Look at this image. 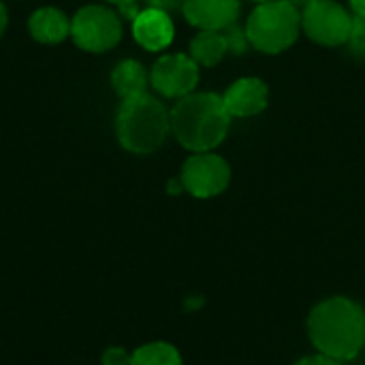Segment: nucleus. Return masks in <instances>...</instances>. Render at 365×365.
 Returning <instances> with one entry per match:
<instances>
[{
    "label": "nucleus",
    "mask_w": 365,
    "mask_h": 365,
    "mask_svg": "<svg viewBox=\"0 0 365 365\" xmlns=\"http://www.w3.org/2000/svg\"><path fill=\"white\" fill-rule=\"evenodd\" d=\"M111 4H118V6H124V4H135L137 0H107Z\"/></svg>",
    "instance_id": "24"
},
{
    "label": "nucleus",
    "mask_w": 365,
    "mask_h": 365,
    "mask_svg": "<svg viewBox=\"0 0 365 365\" xmlns=\"http://www.w3.org/2000/svg\"><path fill=\"white\" fill-rule=\"evenodd\" d=\"M349 2H351V11H353V15L364 17L365 19V0H349Z\"/></svg>",
    "instance_id": "21"
},
{
    "label": "nucleus",
    "mask_w": 365,
    "mask_h": 365,
    "mask_svg": "<svg viewBox=\"0 0 365 365\" xmlns=\"http://www.w3.org/2000/svg\"><path fill=\"white\" fill-rule=\"evenodd\" d=\"M295 365H342L340 361L327 357V355H314V357H306L302 361H297Z\"/></svg>",
    "instance_id": "20"
},
{
    "label": "nucleus",
    "mask_w": 365,
    "mask_h": 365,
    "mask_svg": "<svg viewBox=\"0 0 365 365\" xmlns=\"http://www.w3.org/2000/svg\"><path fill=\"white\" fill-rule=\"evenodd\" d=\"M229 53L227 41L222 32L216 30H199L192 41H190V58L199 64V66H216L225 60V56Z\"/></svg>",
    "instance_id": "14"
},
{
    "label": "nucleus",
    "mask_w": 365,
    "mask_h": 365,
    "mask_svg": "<svg viewBox=\"0 0 365 365\" xmlns=\"http://www.w3.org/2000/svg\"><path fill=\"white\" fill-rule=\"evenodd\" d=\"M289 2H291V4H295L297 9H304V6H308L312 0H289Z\"/></svg>",
    "instance_id": "23"
},
{
    "label": "nucleus",
    "mask_w": 365,
    "mask_h": 365,
    "mask_svg": "<svg viewBox=\"0 0 365 365\" xmlns=\"http://www.w3.org/2000/svg\"><path fill=\"white\" fill-rule=\"evenodd\" d=\"M246 34L252 49L267 56L282 53L302 34V11L289 0L261 2L246 21Z\"/></svg>",
    "instance_id": "4"
},
{
    "label": "nucleus",
    "mask_w": 365,
    "mask_h": 365,
    "mask_svg": "<svg viewBox=\"0 0 365 365\" xmlns=\"http://www.w3.org/2000/svg\"><path fill=\"white\" fill-rule=\"evenodd\" d=\"M103 365H130V355L124 349H109L103 355Z\"/></svg>",
    "instance_id": "18"
},
{
    "label": "nucleus",
    "mask_w": 365,
    "mask_h": 365,
    "mask_svg": "<svg viewBox=\"0 0 365 365\" xmlns=\"http://www.w3.org/2000/svg\"><path fill=\"white\" fill-rule=\"evenodd\" d=\"M252 2H257V4H261V2H269V0H252Z\"/></svg>",
    "instance_id": "25"
},
{
    "label": "nucleus",
    "mask_w": 365,
    "mask_h": 365,
    "mask_svg": "<svg viewBox=\"0 0 365 365\" xmlns=\"http://www.w3.org/2000/svg\"><path fill=\"white\" fill-rule=\"evenodd\" d=\"M349 49L353 56L357 58H364L365 60V19L364 17H357L353 19V30H351V36L346 41Z\"/></svg>",
    "instance_id": "17"
},
{
    "label": "nucleus",
    "mask_w": 365,
    "mask_h": 365,
    "mask_svg": "<svg viewBox=\"0 0 365 365\" xmlns=\"http://www.w3.org/2000/svg\"><path fill=\"white\" fill-rule=\"evenodd\" d=\"M169 133V111L156 96L143 92L122 101L115 115V135L126 152L152 154L165 143Z\"/></svg>",
    "instance_id": "3"
},
{
    "label": "nucleus",
    "mask_w": 365,
    "mask_h": 365,
    "mask_svg": "<svg viewBox=\"0 0 365 365\" xmlns=\"http://www.w3.org/2000/svg\"><path fill=\"white\" fill-rule=\"evenodd\" d=\"M231 118H255L269 105V88L259 77H242L233 81L222 94Z\"/></svg>",
    "instance_id": "9"
},
{
    "label": "nucleus",
    "mask_w": 365,
    "mask_h": 365,
    "mask_svg": "<svg viewBox=\"0 0 365 365\" xmlns=\"http://www.w3.org/2000/svg\"><path fill=\"white\" fill-rule=\"evenodd\" d=\"M130 365H182V357L171 344L152 342L130 355Z\"/></svg>",
    "instance_id": "15"
},
{
    "label": "nucleus",
    "mask_w": 365,
    "mask_h": 365,
    "mask_svg": "<svg viewBox=\"0 0 365 365\" xmlns=\"http://www.w3.org/2000/svg\"><path fill=\"white\" fill-rule=\"evenodd\" d=\"M6 24H9V13H6V6L0 2V36H2L4 30H6Z\"/></svg>",
    "instance_id": "22"
},
{
    "label": "nucleus",
    "mask_w": 365,
    "mask_h": 365,
    "mask_svg": "<svg viewBox=\"0 0 365 365\" xmlns=\"http://www.w3.org/2000/svg\"><path fill=\"white\" fill-rule=\"evenodd\" d=\"M222 34H225L227 47H229V53H233V56H244V53H248V51L252 49L250 38H248V34H246V28L237 26V21L231 24L229 28H225Z\"/></svg>",
    "instance_id": "16"
},
{
    "label": "nucleus",
    "mask_w": 365,
    "mask_h": 365,
    "mask_svg": "<svg viewBox=\"0 0 365 365\" xmlns=\"http://www.w3.org/2000/svg\"><path fill=\"white\" fill-rule=\"evenodd\" d=\"M353 19V11L338 0H312L302 11V30L323 47H340L351 36Z\"/></svg>",
    "instance_id": "6"
},
{
    "label": "nucleus",
    "mask_w": 365,
    "mask_h": 365,
    "mask_svg": "<svg viewBox=\"0 0 365 365\" xmlns=\"http://www.w3.org/2000/svg\"><path fill=\"white\" fill-rule=\"evenodd\" d=\"M199 64L188 53H165L150 71V86L165 98H184L199 83Z\"/></svg>",
    "instance_id": "8"
},
{
    "label": "nucleus",
    "mask_w": 365,
    "mask_h": 365,
    "mask_svg": "<svg viewBox=\"0 0 365 365\" xmlns=\"http://www.w3.org/2000/svg\"><path fill=\"white\" fill-rule=\"evenodd\" d=\"M71 38L90 53H105L122 41V17L101 4H88L71 17Z\"/></svg>",
    "instance_id": "5"
},
{
    "label": "nucleus",
    "mask_w": 365,
    "mask_h": 365,
    "mask_svg": "<svg viewBox=\"0 0 365 365\" xmlns=\"http://www.w3.org/2000/svg\"><path fill=\"white\" fill-rule=\"evenodd\" d=\"M28 32L43 45H58L71 36V19L56 6H43L30 15Z\"/></svg>",
    "instance_id": "12"
},
{
    "label": "nucleus",
    "mask_w": 365,
    "mask_h": 365,
    "mask_svg": "<svg viewBox=\"0 0 365 365\" xmlns=\"http://www.w3.org/2000/svg\"><path fill=\"white\" fill-rule=\"evenodd\" d=\"M308 334L321 355L351 361L365 346V310L346 297L325 299L312 310Z\"/></svg>",
    "instance_id": "1"
},
{
    "label": "nucleus",
    "mask_w": 365,
    "mask_h": 365,
    "mask_svg": "<svg viewBox=\"0 0 365 365\" xmlns=\"http://www.w3.org/2000/svg\"><path fill=\"white\" fill-rule=\"evenodd\" d=\"M180 182L184 190L197 199H212L222 195L231 184L229 163L214 152H197L186 158Z\"/></svg>",
    "instance_id": "7"
},
{
    "label": "nucleus",
    "mask_w": 365,
    "mask_h": 365,
    "mask_svg": "<svg viewBox=\"0 0 365 365\" xmlns=\"http://www.w3.org/2000/svg\"><path fill=\"white\" fill-rule=\"evenodd\" d=\"M242 11L240 0H184L182 13L186 21L199 30L222 32L237 21Z\"/></svg>",
    "instance_id": "10"
},
{
    "label": "nucleus",
    "mask_w": 365,
    "mask_h": 365,
    "mask_svg": "<svg viewBox=\"0 0 365 365\" xmlns=\"http://www.w3.org/2000/svg\"><path fill=\"white\" fill-rule=\"evenodd\" d=\"M148 6L160 9L165 13H173L184 6V0H148Z\"/></svg>",
    "instance_id": "19"
},
{
    "label": "nucleus",
    "mask_w": 365,
    "mask_h": 365,
    "mask_svg": "<svg viewBox=\"0 0 365 365\" xmlns=\"http://www.w3.org/2000/svg\"><path fill=\"white\" fill-rule=\"evenodd\" d=\"M133 36L148 51H163L173 43L175 26L169 13L148 6L133 19Z\"/></svg>",
    "instance_id": "11"
},
{
    "label": "nucleus",
    "mask_w": 365,
    "mask_h": 365,
    "mask_svg": "<svg viewBox=\"0 0 365 365\" xmlns=\"http://www.w3.org/2000/svg\"><path fill=\"white\" fill-rule=\"evenodd\" d=\"M171 133L188 152H214L229 135L231 113L220 94L192 92L169 111Z\"/></svg>",
    "instance_id": "2"
},
{
    "label": "nucleus",
    "mask_w": 365,
    "mask_h": 365,
    "mask_svg": "<svg viewBox=\"0 0 365 365\" xmlns=\"http://www.w3.org/2000/svg\"><path fill=\"white\" fill-rule=\"evenodd\" d=\"M148 86H150V73L139 60L126 58L118 62L115 68L111 71V88L122 101L148 92Z\"/></svg>",
    "instance_id": "13"
}]
</instances>
